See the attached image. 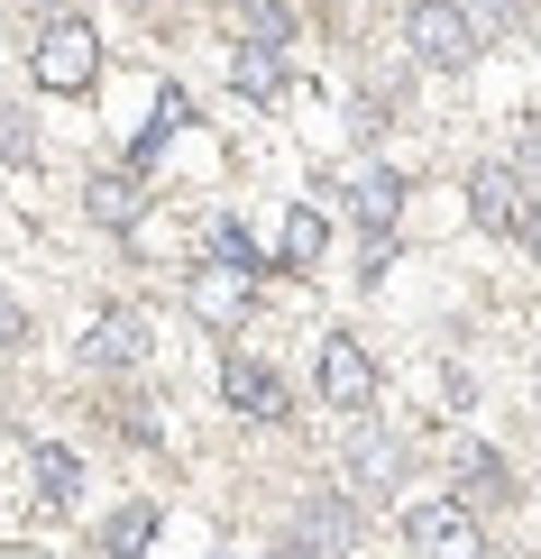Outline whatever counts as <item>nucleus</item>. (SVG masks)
<instances>
[{
  "label": "nucleus",
  "instance_id": "f257e3e1",
  "mask_svg": "<svg viewBox=\"0 0 541 559\" xmlns=\"http://www.w3.org/2000/svg\"><path fill=\"white\" fill-rule=\"evenodd\" d=\"M28 74H37V92H92L102 83V37L83 19H46V37L28 46Z\"/></svg>",
  "mask_w": 541,
  "mask_h": 559
},
{
  "label": "nucleus",
  "instance_id": "f03ea898",
  "mask_svg": "<svg viewBox=\"0 0 541 559\" xmlns=\"http://www.w3.org/2000/svg\"><path fill=\"white\" fill-rule=\"evenodd\" d=\"M404 46L432 64V74H468V64H478V19H468L459 0H413Z\"/></svg>",
  "mask_w": 541,
  "mask_h": 559
},
{
  "label": "nucleus",
  "instance_id": "7ed1b4c3",
  "mask_svg": "<svg viewBox=\"0 0 541 559\" xmlns=\"http://www.w3.org/2000/svg\"><path fill=\"white\" fill-rule=\"evenodd\" d=\"M404 550L413 559H486V523L468 514L459 496H432L404 514Z\"/></svg>",
  "mask_w": 541,
  "mask_h": 559
},
{
  "label": "nucleus",
  "instance_id": "20e7f679",
  "mask_svg": "<svg viewBox=\"0 0 541 559\" xmlns=\"http://www.w3.org/2000/svg\"><path fill=\"white\" fill-rule=\"evenodd\" d=\"M83 367H110V377L148 367V312H138V302H102V312L83 321Z\"/></svg>",
  "mask_w": 541,
  "mask_h": 559
},
{
  "label": "nucleus",
  "instance_id": "39448f33",
  "mask_svg": "<svg viewBox=\"0 0 541 559\" xmlns=\"http://www.w3.org/2000/svg\"><path fill=\"white\" fill-rule=\"evenodd\" d=\"M468 212H478V229H496V239H524V221H532L524 166H478L468 175Z\"/></svg>",
  "mask_w": 541,
  "mask_h": 559
},
{
  "label": "nucleus",
  "instance_id": "423d86ee",
  "mask_svg": "<svg viewBox=\"0 0 541 559\" xmlns=\"http://www.w3.org/2000/svg\"><path fill=\"white\" fill-rule=\"evenodd\" d=\"M313 394L331 413H367V394H376V358L358 340H321V358H313Z\"/></svg>",
  "mask_w": 541,
  "mask_h": 559
},
{
  "label": "nucleus",
  "instance_id": "0eeeda50",
  "mask_svg": "<svg viewBox=\"0 0 541 559\" xmlns=\"http://www.w3.org/2000/svg\"><path fill=\"white\" fill-rule=\"evenodd\" d=\"M221 404L239 413V423H285V377H275L267 358H239V348H230L221 358Z\"/></svg>",
  "mask_w": 541,
  "mask_h": 559
},
{
  "label": "nucleus",
  "instance_id": "6e6552de",
  "mask_svg": "<svg viewBox=\"0 0 541 559\" xmlns=\"http://www.w3.org/2000/svg\"><path fill=\"white\" fill-rule=\"evenodd\" d=\"M294 550H313V559H349V550H358V514H349V496L321 486V496L294 514Z\"/></svg>",
  "mask_w": 541,
  "mask_h": 559
},
{
  "label": "nucleus",
  "instance_id": "1a4fd4ad",
  "mask_svg": "<svg viewBox=\"0 0 541 559\" xmlns=\"http://www.w3.org/2000/svg\"><path fill=\"white\" fill-rule=\"evenodd\" d=\"M395 477H404V440L386 423H358L349 431V486H358V496H386Z\"/></svg>",
  "mask_w": 541,
  "mask_h": 559
},
{
  "label": "nucleus",
  "instance_id": "9d476101",
  "mask_svg": "<svg viewBox=\"0 0 541 559\" xmlns=\"http://www.w3.org/2000/svg\"><path fill=\"white\" fill-rule=\"evenodd\" d=\"M184 302H193V312L211 321V331H239V321H248V275L211 258V266H193V285H184Z\"/></svg>",
  "mask_w": 541,
  "mask_h": 559
},
{
  "label": "nucleus",
  "instance_id": "9b49d317",
  "mask_svg": "<svg viewBox=\"0 0 541 559\" xmlns=\"http://www.w3.org/2000/svg\"><path fill=\"white\" fill-rule=\"evenodd\" d=\"M28 486H37V504H56V514H64V504L83 496V459L56 450V440H37V450H28Z\"/></svg>",
  "mask_w": 541,
  "mask_h": 559
},
{
  "label": "nucleus",
  "instance_id": "f8f14e48",
  "mask_svg": "<svg viewBox=\"0 0 541 559\" xmlns=\"http://www.w3.org/2000/svg\"><path fill=\"white\" fill-rule=\"evenodd\" d=\"M349 212H358V221L376 229V239H386V229H395V212H404V175H395V166L358 175V183H349Z\"/></svg>",
  "mask_w": 541,
  "mask_h": 559
},
{
  "label": "nucleus",
  "instance_id": "ddd939ff",
  "mask_svg": "<svg viewBox=\"0 0 541 559\" xmlns=\"http://www.w3.org/2000/svg\"><path fill=\"white\" fill-rule=\"evenodd\" d=\"M230 83L248 92V102H275V92H285V56H275V46H239V56H230Z\"/></svg>",
  "mask_w": 541,
  "mask_h": 559
},
{
  "label": "nucleus",
  "instance_id": "4468645a",
  "mask_svg": "<svg viewBox=\"0 0 541 559\" xmlns=\"http://www.w3.org/2000/svg\"><path fill=\"white\" fill-rule=\"evenodd\" d=\"M92 221H102V229H129L138 212H148V193H138V175H92Z\"/></svg>",
  "mask_w": 541,
  "mask_h": 559
},
{
  "label": "nucleus",
  "instance_id": "2eb2a0df",
  "mask_svg": "<svg viewBox=\"0 0 541 559\" xmlns=\"http://www.w3.org/2000/svg\"><path fill=\"white\" fill-rule=\"evenodd\" d=\"M321 248H331V212H313V202H303V212H285V266L313 275Z\"/></svg>",
  "mask_w": 541,
  "mask_h": 559
},
{
  "label": "nucleus",
  "instance_id": "dca6fc26",
  "mask_svg": "<svg viewBox=\"0 0 541 559\" xmlns=\"http://www.w3.org/2000/svg\"><path fill=\"white\" fill-rule=\"evenodd\" d=\"M450 468L468 477V496H505V459L486 450V440H459V459H450Z\"/></svg>",
  "mask_w": 541,
  "mask_h": 559
},
{
  "label": "nucleus",
  "instance_id": "f3484780",
  "mask_svg": "<svg viewBox=\"0 0 541 559\" xmlns=\"http://www.w3.org/2000/svg\"><path fill=\"white\" fill-rule=\"evenodd\" d=\"M239 28L257 46H294V10H285V0H239Z\"/></svg>",
  "mask_w": 541,
  "mask_h": 559
},
{
  "label": "nucleus",
  "instance_id": "a211bd4d",
  "mask_svg": "<svg viewBox=\"0 0 541 559\" xmlns=\"http://www.w3.org/2000/svg\"><path fill=\"white\" fill-rule=\"evenodd\" d=\"M184 120H193V102H184V92L166 83V92H156V129H148V138H138V166H148V156H156V147H166V138H175Z\"/></svg>",
  "mask_w": 541,
  "mask_h": 559
},
{
  "label": "nucleus",
  "instance_id": "6ab92c4d",
  "mask_svg": "<svg viewBox=\"0 0 541 559\" xmlns=\"http://www.w3.org/2000/svg\"><path fill=\"white\" fill-rule=\"evenodd\" d=\"M148 532H156V504H129V514L110 523V550H120V559H138V550H148Z\"/></svg>",
  "mask_w": 541,
  "mask_h": 559
},
{
  "label": "nucleus",
  "instance_id": "aec40b11",
  "mask_svg": "<svg viewBox=\"0 0 541 559\" xmlns=\"http://www.w3.org/2000/svg\"><path fill=\"white\" fill-rule=\"evenodd\" d=\"M211 258L248 275V266H257V248H248V229H239V221H211Z\"/></svg>",
  "mask_w": 541,
  "mask_h": 559
},
{
  "label": "nucleus",
  "instance_id": "412c9836",
  "mask_svg": "<svg viewBox=\"0 0 541 559\" xmlns=\"http://www.w3.org/2000/svg\"><path fill=\"white\" fill-rule=\"evenodd\" d=\"M0 166H28V120L19 110H0Z\"/></svg>",
  "mask_w": 541,
  "mask_h": 559
},
{
  "label": "nucleus",
  "instance_id": "4be33fe9",
  "mask_svg": "<svg viewBox=\"0 0 541 559\" xmlns=\"http://www.w3.org/2000/svg\"><path fill=\"white\" fill-rule=\"evenodd\" d=\"M19 348H28V312H19V302L0 294V358H19Z\"/></svg>",
  "mask_w": 541,
  "mask_h": 559
},
{
  "label": "nucleus",
  "instance_id": "5701e85b",
  "mask_svg": "<svg viewBox=\"0 0 541 559\" xmlns=\"http://www.w3.org/2000/svg\"><path fill=\"white\" fill-rule=\"evenodd\" d=\"M524 183H532V193H541V120L524 129Z\"/></svg>",
  "mask_w": 541,
  "mask_h": 559
},
{
  "label": "nucleus",
  "instance_id": "b1692460",
  "mask_svg": "<svg viewBox=\"0 0 541 559\" xmlns=\"http://www.w3.org/2000/svg\"><path fill=\"white\" fill-rule=\"evenodd\" d=\"M524 239H532V248H541V193H532V221H524Z\"/></svg>",
  "mask_w": 541,
  "mask_h": 559
},
{
  "label": "nucleus",
  "instance_id": "393cba45",
  "mask_svg": "<svg viewBox=\"0 0 541 559\" xmlns=\"http://www.w3.org/2000/svg\"><path fill=\"white\" fill-rule=\"evenodd\" d=\"M37 10H74V0H37Z\"/></svg>",
  "mask_w": 541,
  "mask_h": 559
}]
</instances>
